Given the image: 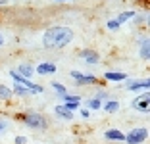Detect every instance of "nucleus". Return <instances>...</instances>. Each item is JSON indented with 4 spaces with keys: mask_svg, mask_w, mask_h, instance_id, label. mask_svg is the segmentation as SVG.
<instances>
[{
    "mask_svg": "<svg viewBox=\"0 0 150 144\" xmlns=\"http://www.w3.org/2000/svg\"><path fill=\"white\" fill-rule=\"evenodd\" d=\"M71 40H73V31L69 27H50L42 35V44L46 48H66Z\"/></svg>",
    "mask_w": 150,
    "mask_h": 144,
    "instance_id": "f257e3e1",
    "label": "nucleus"
},
{
    "mask_svg": "<svg viewBox=\"0 0 150 144\" xmlns=\"http://www.w3.org/2000/svg\"><path fill=\"white\" fill-rule=\"evenodd\" d=\"M21 119H23V123H25L27 127L37 129V131H42V129H46V127H48L46 117H44L42 114H39V112H27V114L21 115Z\"/></svg>",
    "mask_w": 150,
    "mask_h": 144,
    "instance_id": "f03ea898",
    "label": "nucleus"
},
{
    "mask_svg": "<svg viewBox=\"0 0 150 144\" xmlns=\"http://www.w3.org/2000/svg\"><path fill=\"white\" fill-rule=\"evenodd\" d=\"M10 77L13 79V83L18 85V87L27 88V90H31L33 94H40V92H44V87H40V85H35L31 79H23V77H19V75L16 73L13 69H10Z\"/></svg>",
    "mask_w": 150,
    "mask_h": 144,
    "instance_id": "7ed1b4c3",
    "label": "nucleus"
},
{
    "mask_svg": "<svg viewBox=\"0 0 150 144\" xmlns=\"http://www.w3.org/2000/svg\"><path fill=\"white\" fill-rule=\"evenodd\" d=\"M148 138V129L146 127H135L125 135V142L127 144H142Z\"/></svg>",
    "mask_w": 150,
    "mask_h": 144,
    "instance_id": "20e7f679",
    "label": "nucleus"
},
{
    "mask_svg": "<svg viewBox=\"0 0 150 144\" xmlns=\"http://www.w3.org/2000/svg\"><path fill=\"white\" fill-rule=\"evenodd\" d=\"M69 75L75 79V81H77V85H79V87H87V85H96V77H94V75H83L81 71H77V69H73Z\"/></svg>",
    "mask_w": 150,
    "mask_h": 144,
    "instance_id": "39448f33",
    "label": "nucleus"
},
{
    "mask_svg": "<svg viewBox=\"0 0 150 144\" xmlns=\"http://www.w3.org/2000/svg\"><path fill=\"white\" fill-rule=\"evenodd\" d=\"M148 102H150V96H148V92H144V94L137 96L131 102V106L135 109H139V112H142V114H148Z\"/></svg>",
    "mask_w": 150,
    "mask_h": 144,
    "instance_id": "423d86ee",
    "label": "nucleus"
},
{
    "mask_svg": "<svg viewBox=\"0 0 150 144\" xmlns=\"http://www.w3.org/2000/svg\"><path fill=\"white\" fill-rule=\"evenodd\" d=\"M79 58L85 61V64H88V66H93V64H98V61H100V54H98L96 50H81Z\"/></svg>",
    "mask_w": 150,
    "mask_h": 144,
    "instance_id": "0eeeda50",
    "label": "nucleus"
},
{
    "mask_svg": "<svg viewBox=\"0 0 150 144\" xmlns=\"http://www.w3.org/2000/svg\"><path fill=\"white\" fill-rule=\"evenodd\" d=\"M58 71V67L54 66V64H50V61H42V64H39V66L35 67V73H39V75H54Z\"/></svg>",
    "mask_w": 150,
    "mask_h": 144,
    "instance_id": "6e6552de",
    "label": "nucleus"
},
{
    "mask_svg": "<svg viewBox=\"0 0 150 144\" xmlns=\"http://www.w3.org/2000/svg\"><path fill=\"white\" fill-rule=\"evenodd\" d=\"M150 88V81L148 79H144V81H131V83H127V90H133V92H139V90H148Z\"/></svg>",
    "mask_w": 150,
    "mask_h": 144,
    "instance_id": "1a4fd4ad",
    "label": "nucleus"
},
{
    "mask_svg": "<svg viewBox=\"0 0 150 144\" xmlns=\"http://www.w3.org/2000/svg\"><path fill=\"white\" fill-rule=\"evenodd\" d=\"M16 73H18L19 77H23V79H31L33 75H35V67H33L31 64H21V66H18Z\"/></svg>",
    "mask_w": 150,
    "mask_h": 144,
    "instance_id": "9d476101",
    "label": "nucleus"
},
{
    "mask_svg": "<svg viewBox=\"0 0 150 144\" xmlns=\"http://www.w3.org/2000/svg\"><path fill=\"white\" fill-rule=\"evenodd\" d=\"M104 136H106L108 140H114V142H125V135L121 131H117V129H108V131L104 133Z\"/></svg>",
    "mask_w": 150,
    "mask_h": 144,
    "instance_id": "9b49d317",
    "label": "nucleus"
},
{
    "mask_svg": "<svg viewBox=\"0 0 150 144\" xmlns=\"http://www.w3.org/2000/svg\"><path fill=\"white\" fill-rule=\"evenodd\" d=\"M62 100H64L62 102L64 106H75V108L81 106V96H77V94H64Z\"/></svg>",
    "mask_w": 150,
    "mask_h": 144,
    "instance_id": "f8f14e48",
    "label": "nucleus"
},
{
    "mask_svg": "<svg viewBox=\"0 0 150 144\" xmlns=\"http://www.w3.org/2000/svg\"><path fill=\"white\" fill-rule=\"evenodd\" d=\"M104 77H106V81L119 83V81H125V79H127V75L121 73V71H106V73H104Z\"/></svg>",
    "mask_w": 150,
    "mask_h": 144,
    "instance_id": "ddd939ff",
    "label": "nucleus"
},
{
    "mask_svg": "<svg viewBox=\"0 0 150 144\" xmlns=\"http://www.w3.org/2000/svg\"><path fill=\"white\" fill-rule=\"evenodd\" d=\"M54 112H56V115H58V117H62V119H73V115H75L73 112H69V109H67L64 104L56 106V108H54Z\"/></svg>",
    "mask_w": 150,
    "mask_h": 144,
    "instance_id": "4468645a",
    "label": "nucleus"
},
{
    "mask_svg": "<svg viewBox=\"0 0 150 144\" xmlns=\"http://www.w3.org/2000/svg\"><path fill=\"white\" fill-rule=\"evenodd\" d=\"M139 54H141L142 60H148V58H150V40L148 39L141 40V52H139Z\"/></svg>",
    "mask_w": 150,
    "mask_h": 144,
    "instance_id": "2eb2a0df",
    "label": "nucleus"
},
{
    "mask_svg": "<svg viewBox=\"0 0 150 144\" xmlns=\"http://www.w3.org/2000/svg\"><path fill=\"white\" fill-rule=\"evenodd\" d=\"M102 108L106 109L108 114H115V112H119V102L117 100H108L106 104L102 106Z\"/></svg>",
    "mask_w": 150,
    "mask_h": 144,
    "instance_id": "dca6fc26",
    "label": "nucleus"
},
{
    "mask_svg": "<svg viewBox=\"0 0 150 144\" xmlns=\"http://www.w3.org/2000/svg\"><path fill=\"white\" fill-rule=\"evenodd\" d=\"M12 88H8L6 85H0V100L2 102H8L10 98H12Z\"/></svg>",
    "mask_w": 150,
    "mask_h": 144,
    "instance_id": "f3484780",
    "label": "nucleus"
},
{
    "mask_svg": "<svg viewBox=\"0 0 150 144\" xmlns=\"http://www.w3.org/2000/svg\"><path fill=\"white\" fill-rule=\"evenodd\" d=\"M12 94L21 96V98H27V96H31L33 92H31V90H27V88H23V87H18V85H16V87L12 88Z\"/></svg>",
    "mask_w": 150,
    "mask_h": 144,
    "instance_id": "a211bd4d",
    "label": "nucleus"
},
{
    "mask_svg": "<svg viewBox=\"0 0 150 144\" xmlns=\"http://www.w3.org/2000/svg\"><path fill=\"white\" fill-rule=\"evenodd\" d=\"M135 18V12H121L117 16V18H115V21L119 23V25H121V23H125V21H129V19H133Z\"/></svg>",
    "mask_w": 150,
    "mask_h": 144,
    "instance_id": "6ab92c4d",
    "label": "nucleus"
},
{
    "mask_svg": "<svg viewBox=\"0 0 150 144\" xmlns=\"http://www.w3.org/2000/svg\"><path fill=\"white\" fill-rule=\"evenodd\" d=\"M87 108H88V109H93V112H96V109L102 108V102L98 100V98H91V100L87 102Z\"/></svg>",
    "mask_w": 150,
    "mask_h": 144,
    "instance_id": "aec40b11",
    "label": "nucleus"
},
{
    "mask_svg": "<svg viewBox=\"0 0 150 144\" xmlns=\"http://www.w3.org/2000/svg\"><path fill=\"white\" fill-rule=\"evenodd\" d=\"M52 88H54V90H56V92H58V94H60V96H64V94H67V90H66V87H64V85H62V83H58V81H54V83H52Z\"/></svg>",
    "mask_w": 150,
    "mask_h": 144,
    "instance_id": "412c9836",
    "label": "nucleus"
},
{
    "mask_svg": "<svg viewBox=\"0 0 150 144\" xmlns=\"http://www.w3.org/2000/svg\"><path fill=\"white\" fill-rule=\"evenodd\" d=\"M106 27H108V29H110V31H117V29H119V27H121V25H119V23L115 21V19H108Z\"/></svg>",
    "mask_w": 150,
    "mask_h": 144,
    "instance_id": "4be33fe9",
    "label": "nucleus"
},
{
    "mask_svg": "<svg viewBox=\"0 0 150 144\" xmlns=\"http://www.w3.org/2000/svg\"><path fill=\"white\" fill-rule=\"evenodd\" d=\"M13 144H27V138L25 136H16V138H13Z\"/></svg>",
    "mask_w": 150,
    "mask_h": 144,
    "instance_id": "5701e85b",
    "label": "nucleus"
},
{
    "mask_svg": "<svg viewBox=\"0 0 150 144\" xmlns=\"http://www.w3.org/2000/svg\"><path fill=\"white\" fill-rule=\"evenodd\" d=\"M81 115L87 119V117H91V112H88V109H81Z\"/></svg>",
    "mask_w": 150,
    "mask_h": 144,
    "instance_id": "b1692460",
    "label": "nucleus"
},
{
    "mask_svg": "<svg viewBox=\"0 0 150 144\" xmlns=\"http://www.w3.org/2000/svg\"><path fill=\"white\" fill-rule=\"evenodd\" d=\"M2 44H4V37L0 35V46H2Z\"/></svg>",
    "mask_w": 150,
    "mask_h": 144,
    "instance_id": "393cba45",
    "label": "nucleus"
},
{
    "mask_svg": "<svg viewBox=\"0 0 150 144\" xmlns=\"http://www.w3.org/2000/svg\"><path fill=\"white\" fill-rule=\"evenodd\" d=\"M0 131H4V123H0Z\"/></svg>",
    "mask_w": 150,
    "mask_h": 144,
    "instance_id": "a878e982",
    "label": "nucleus"
},
{
    "mask_svg": "<svg viewBox=\"0 0 150 144\" xmlns=\"http://www.w3.org/2000/svg\"><path fill=\"white\" fill-rule=\"evenodd\" d=\"M58 2H60V0H58Z\"/></svg>",
    "mask_w": 150,
    "mask_h": 144,
    "instance_id": "bb28decb",
    "label": "nucleus"
}]
</instances>
